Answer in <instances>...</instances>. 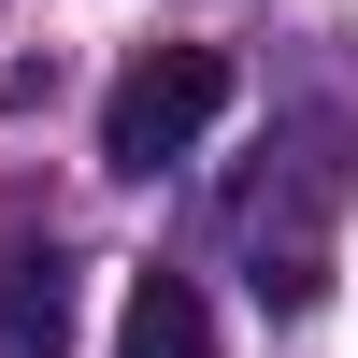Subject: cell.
Instances as JSON below:
<instances>
[{"label":"cell","instance_id":"6da1fadb","mask_svg":"<svg viewBox=\"0 0 358 358\" xmlns=\"http://www.w3.org/2000/svg\"><path fill=\"white\" fill-rule=\"evenodd\" d=\"M215 115H229V57L215 43H143L129 72H115V101H101V158L158 172V158H187Z\"/></svg>","mask_w":358,"mask_h":358},{"label":"cell","instance_id":"7a4b0ae2","mask_svg":"<svg viewBox=\"0 0 358 358\" xmlns=\"http://www.w3.org/2000/svg\"><path fill=\"white\" fill-rule=\"evenodd\" d=\"M115 358H215V315H201L187 273H143L129 315H115Z\"/></svg>","mask_w":358,"mask_h":358},{"label":"cell","instance_id":"3957f363","mask_svg":"<svg viewBox=\"0 0 358 358\" xmlns=\"http://www.w3.org/2000/svg\"><path fill=\"white\" fill-rule=\"evenodd\" d=\"M72 344V273L57 258H15V287H0V358H57Z\"/></svg>","mask_w":358,"mask_h":358}]
</instances>
